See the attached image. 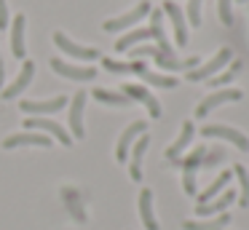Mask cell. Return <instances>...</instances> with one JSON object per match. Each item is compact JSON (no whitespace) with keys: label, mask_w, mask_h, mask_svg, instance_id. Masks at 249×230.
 <instances>
[{"label":"cell","mask_w":249,"mask_h":230,"mask_svg":"<svg viewBox=\"0 0 249 230\" xmlns=\"http://www.w3.org/2000/svg\"><path fill=\"white\" fill-rule=\"evenodd\" d=\"M233 62V51L231 48H220V51L214 53V56L209 59L206 64H201V67H196V70H190L185 78L190 80V83H198V80H209V78H214V72H220L225 64H231Z\"/></svg>","instance_id":"obj_1"},{"label":"cell","mask_w":249,"mask_h":230,"mask_svg":"<svg viewBox=\"0 0 249 230\" xmlns=\"http://www.w3.org/2000/svg\"><path fill=\"white\" fill-rule=\"evenodd\" d=\"M54 43L67 53V56L81 59V62H91V59H99V56H102L97 48H91V46H78V43H72L70 37L65 35V32H54Z\"/></svg>","instance_id":"obj_2"},{"label":"cell","mask_w":249,"mask_h":230,"mask_svg":"<svg viewBox=\"0 0 249 230\" xmlns=\"http://www.w3.org/2000/svg\"><path fill=\"white\" fill-rule=\"evenodd\" d=\"M150 14V3L147 0H142L140 5H134V8L129 11V14H124V16H115V19H107L102 24V30L105 32H115V30H126V27H131V24H137L140 19H145V16Z\"/></svg>","instance_id":"obj_3"},{"label":"cell","mask_w":249,"mask_h":230,"mask_svg":"<svg viewBox=\"0 0 249 230\" xmlns=\"http://www.w3.org/2000/svg\"><path fill=\"white\" fill-rule=\"evenodd\" d=\"M241 91L238 88H222V91H217V94H209L206 99H201V105L196 107V118H206L214 107H220V105H225V102H238L241 99Z\"/></svg>","instance_id":"obj_4"},{"label":"cell","mask_w":249,"mask_h":230,"mask_svg":"<svg viewBox=\"0 0 249 230\" xmlns=\"http://www.w3.org/2000/svg\"><path fill=\"white\" fill-rule=\"evenodd\" d=\"M121 94H126L131 102H142V105L150 110V118H161V105H158V99L150 94V91L145 88V86H137V83H126L124 88H121Z\"/></svg>","instance_id":"obj_5"},{"label":"cell","mask_w":249,"mask_h":230,"mask_svg":"<svg viewBox=\"0 0 249 230\" xmlns=\"http://www.w3.org/2000/svg\"><path fill=\"white\" fill-rule=\"evenodd\" d=\"M201 134H204V137H217V139H225V142L236 144L238 150H244V153L249 150V139L244 137V134L238 131V128H231V126H214V123H212V126H204V128H201Z\"/></svg>","instance_id":"obj_6"},{"label":"cell","mask_w":249,"mask_h":230,"mask_svg":"<svg viewBox=\"0 0 249 230\" xmlns=\"http://www.w3.org/2000/svg\"><path fill=\"white\" fill-rule=\"evenodd\" d=\"M83 110H86V91H75V96L70 99V128H72V137H75V139L86 137Z\"/></svg>","instance_id":"obj_7"},{"label":"cell","mask_w":249,"mask_h":230,"mask_svg":"<svg viewBox=\"0 0 249 230\" xmlns=\"http://www.w3.org/2000/svg\"><path fill=\"white\" fill-rule=\"evenodd\" d=\"M51 70L62 78L70 80H94L97 78V70L94 67H78V64H67L65 59H51Z\"/></svg>","instance_id":"obj_8"},{"label":"cell","mask_w":249,"mask_h":230,"mask_svg":"<svg viewBox=\"0 0 249 230\" xmlns=\"http://www.w3.org/2000/svg\"><path fill=\"white\" fill-rule=\"evenodd\" d=\"M129 64H131V72L140 75V78L145 80V83H150V86H158V88H174V86H177V80L169 78V75L150 72V67H147L145 62H140V59H134V62H129Z\"/></svg>","instance_id":"obj_9"},{"label":"cell","mask_w":249,"mask_h":230,"mask_svg":"<svg viewBox=\"0 0 249 230\" xmlns=\"http://www.w3.org/2000/svg\"><path fill=\"white\" fill-rule=\"evenodd\" d=\"M6 150H14V147H43L49 150L51 147V139L46 134H33V131H24V134H14L3 142Z\"/></svg>","instance_id":"obj_10"},{"label":"cell","mask_w":249,"mask_h":230,"mask_svg":"<svg viewBox=\"0 0 249 230\" xmlns=\"http://www.w3.org/2000/svg\"><path fill=\"white\" fill-rule=\"evenodd\" d=\"M22 112L27 115H49V112H56L62 107H67V96H54V99H46V102H33V99H22Z\"/></svg>","instance_id":"obj_11"},{"label":"cell","mask_w":249,"mask_h":230,"mask_svg":"<svg viewBox=\"0 0 249 230\" xmlns=\"http://www.w3.org/2000/svg\"><path fill=\"white\" fill-rule=\"evenodd\" d=\"M145 128H147L145 121H134L124 134H121L118 147H115V158H118V163H126V158H129V144L134 142L137 137H142V134H145Z\"/></svg>","instance_id":"obj_12"},{"label":"cell","mask_w":249,"mask_h":230,"mask_svg":"<svg viewBox=\"0 0 249 230\" xmlns=\"http://www.w3.org/2000/svg\"><path fill=\"white\" fill-rule=\"evenodd\" d=\"M163 14L172 19L177 46H188V27H185V16H182V11H179V5L172 3V0H166V3H163Z\"/></svg>","instance_id":"obj_13"},{"label":"cell","mask_w":249,"mask_h":230,"mask_svg":"<svg viewBox=\"0 0 249 230\" xmlns=\"http://www.w3.org/2000/svg\"><path fill=\"white\" fill-rule=\"evenodd\" d=\"M193 131H196L193 121H185L179 137L174 139V144H169V147H166V160H172V163H179V160H182L179 155H182V150L188 147L190 142H193Z\"/></svg>","instance_id":"obj_14"},{"label":"cell","mask_w":249,"mask_h":230,"mask_svg":"<svg viewBox=\"0 0 249 230\" xmlns=\"http://www.w3.org/2000/svg\"><path fill=\"white\" fill-rule=\"evenodd\" d=\"M153 59L161 70H172V72H179V70H196L198 67V56H188V59H177V56H166L156 48L153 51Z\"/></svg>","instance_id":"obj_15"},{"label":"cell","mask_w":249,"mask_h":230,"mask_svg":"<svg viewBox=\"0 0 249 230\" xmlns=\"http://www.w3.org/2000/svg\"><path fill=\"white\" fill-rule=\"evenodd\" d=\"M150 37H156L158 51L166 53V56H174L172 43H169L166 32H163V11H150Z\"/></svg>","instance_id":"obj_16"},{"label":"cell","mask_w":249,"mask_h":230,"mask_svg":"<svg viewBox=\"0 0 249 230\" xmlns=\"http://www.w3.org/2000/svg\"><path fill=\"white\" fill-rule=\"evenodd\" d=\"M27 128H40V131H46V134H51V137H56L62 144H72V137L65 131V128L59 126V123H54V121H49V118H27V123H24Z\"/></svg>","instance_id":"obj_17"},{"label":"cell","mask_w":249,"mask_h":230,"mask_svg":"<svg viewBox=\"0 0 249 230\" xmlns=\"http://www.w3.org/2000/svg\"><path fill=\"white\" fill-rule=\"evenodd\" d=\"M33 75H35V64H33V62H24V64H22V72L17 75V80H14V83L8 86L6 91H3V99H17V96L30 86Z\"/></svg>","instance_id":"obj_18"},{"label":"cell","mask_w":249,"mask_h":230,"mask_svg":"<svg viewBox=\"0 0 249 230\" xmlns=\"http://www.w3.org/2000/svg\"><path fill=\"white\" fill-rule=\"evenodd\" d=\"M233 201H236V193H233V190H225L222 195H217L214 201L198 203V206H196V214H201V217H209V214H222Z\"/></svg>","instance_id":"obj_19"},{"label":"cell","mask_w":249,"mask_h":230,"mask_svg":"<svg viewBox=\"0 0 249 230\" xmlns=\"http://www.w3.org/2000/svg\"><path fill=\"white\" fill-rule=\"evenodd\" d=\"M147 147H150V137H147V134H142V137L137 139V144L131 147V169H129V174H131L134 182L142 179V158H145Z\"/></svg>","instance_id":"obj_20"},{"label":"cell","mask_w":249,"mask_h":230,"mask_svg":"<svg viewBox=\"0 0 249 230\" xmlns=\"http://www.w3.org/2000/svg\"><path fill=\"white\" fill-rule=\"evenodd\" d=\"M140 217H142V225L147 230H161L156 222V214H153V190L150 187L140 190Z\"/></svg>","instance_id":"obj_21"},{"label":"cell","mask_w":249,"mask_h":230,"mask_svg":"<svg viewBox=\"0 0 249 230\" xmlns=\"http://www.w3.org/2000/svg\"><path fill=\"white\" fill-rule=\"evenodd\" d=\"M24 24H27L24 14H19L11 24V51L17 59H24V53H27V48H24Z\"/></svg>","instance_id":"obj_22"},{"label":"cell","mask_w":249,"mask_h":230,"mask_svg":"<svg viewBox=\"0 0 249 230\" xmlns=\"http://www.w3.org/2000/svg\"><path fill=\"white\" fill-rule=\"evenodd\" d=\"M62 201L67 203V209H70V214L75 217V222H86V209H83L81 193H78L75 187H62Z\"/></svg>","instance_id":"obj_23"},{"label":"cell","mask_w":249,"mask_h":230,"mask_svg":"<svg viewBox=\"0 0 249 230\" xmlns=\"http://www.w3.org/2000/svg\"><path fill=\"white\" fill-rule=\"evenodd\" d=\"M231 222V214H217L214 219H201V222H196V219H185L182 228L185 230H222L225 225Z\"/></svg>","instance_id":"obj_24"},{"label":"cell","mask_w":249,"mask_h":230,"mask_svg":"<svg viewBox=\"0 0 249 230\" xmlns=\"http://www.w3.org/2000/svg\"><path fill=\"white\" fill-rule=\"evenodd\" d=\"M231 179H233V171H222V174L217 177V179L212 182V185L206 187L204 193H198V203H209V201H214V198L220 195V190H222V187H225Z\"/></svg>","instance_id":"obj_25"},{"label":"cell","mask_w":249,"mask_h":230,"mask_svg":"<svg viewBox=\"0 0 249 230\" xmlns=\"http://www.w3.org/2000/svg\"><path fill=\"white\" fill-rule=\"evenodd\" d=\"M94 99L113 107H131V99L126 94H115V91H107V88H94Z\"/></svg>","instance_id":"obj_26"},{"label":"cell","mask_w":249,"mask_h":230,"mask_svg":"<svg viewBox=\"0 0 249 230\" xmlns=\"http://www.w3.org/2000/svg\"><path fill=\"white\" fill-rule=\"evenodd\" d=\"M147 37H150V27H147V30H131L129 35H124L115 43V51H129L134 43H142V40H147Z\"/></svg>","instance_id":"obj_27"},{"label":"cell","mask_w":249,"mask_h":230,"mask_svg":"<svg viewBox=\"0 0 249 230\" xmlns=\"http://www.w3.org/2000/svg\"><path fill=\"white\" fill-rule=\"evenodd\" d=\"M236 179H238V187H241V198H238V203H241V206H249V174H247V169H244V166H236Z\"/></svg>","instance_id":"obj_28"},{"label":"cell","mask_w":249,"mask_h":230,"mask_svg":"<svg viewBox=\"0 0 249 230\" xmlns=\"http://www.w3.org/2000/svg\"><path fill=\"white\" fill-rule=\"evenodd\" d=\"M241 72V62H231V67L225 70V72H220V75H214V78H209V83L212 86H225V83H231L233 78H236V75Z\"/></svg>","instance_id":"obj_29"},{"label":"cell","mask_w":249,"mask_h":230,"mask_svg":"<svg viewBox=\"0 0 249 230\" xmlns=\"http://www.w3.org/2000/svg\"><path fill=\"white\" fill-rule=\"evenodd\" d=\"M204 155H206V147L204 144H198V147L193 150V153L188 155L185 160H179V166H182V171H196L201 166V160H204Z\"/></svg>","instance_id":"obj_30"},{"label":"cell","mask_w":249,"mask_h":230,"mask_svg":"<svg viewBox=\"0 0 249 230\" xmlns=\"http://www.w3.org/2000/svg\"><path fill=\"white\" fill-rule=\"evenodd\" d=\"M233 0H217V14H220V21L231 27L233 24V11H231Z\"/></svg>","instance_id":"obj_31"},{"label":"cell","mask_w":249,"mask_h":230,"mask_svg":"<svg viewBox=\"0 0 249 230\" xmlns=\"http://www.w3.org/2000/svg\"><path fill=\"white\" fill-rule=\"evenodd\" d=\"M102 67L107 70V72H131V64L129 62H115V59H102Z\"/></svg>","instance_id":"obj_32"},{"label":"cell","mask_w":249,"mask_h":230,"mask_svg":"<svg viewBox=\"0 0 249 230\" xmlns=\"http://www.w3.org/2000/svg\"><path fill=\"white\" fill-rule=\"evenodd\" d=\"M201 3H204V0H188V19L193 27L201 24Z\"/></svg>","instance_id":"obj_33"},{"label":"cell","mask_w":249,"mask_h":230,"mask_svg":"<svg viewBox=\"0 0 249 230\" xmlns=\"http://www.w3.org/2000/svg\"><path fill=\"white\" fill-rule=\"evenodd\" d=\"M222 158H225V153H222V150H206V155H204V160H201V166H204V169H209V166L220 163Z\"/></svg>","instance_id":"obj_34"},{"label":"cell","mask_w":249,"mask_h":230,"mask_svg":"<svg viewBox=\"0 0 249 230\" xmlns=\"http://www.w3.org/2000/svg\"><path fill=\"white\" fill-rule=\"evenodd\" d=\"M8 27V5H6V0H0V32Z\"/></svg>","instance_id":"obj_35"},{"label":"cell","mask_w":249,"mask_h":230,"mask_svg":"<svg viewBox=\"0 0 249 230\" xmlns=\"http://www.w3.org/2000/svg\"><path fill=\"white\" fill-rule=\"evenodd\" d=\"M153 51H156L153 46H142V48H134V51H129V53L134 59H140V56H153Z\"/></svg>","instance_id":"obj_36"},{"label":"cell","mask_w":249,"mask_h":230,"mask_svg":"<svg viewBox=\"0 0 249 230\" xmlns=\"http://www.w3.org/2000/svg\"><path fill=\"white\" fill-rule=\"evenodd\" d=\"M3 78H6V70H3V59H0V83H3Z\"/></svg>","instance_id":"obj_37"},{"label":"cell","mask_w":249,"mask_h":230,"mask_svg":"<svg viewBox=\"0 0 249 230\" xmlns=\"http://www.w3.org/2000/svg\"><path fill=\"white\" fill-rule=\"evenodd\" d=\"M238 3H247V0H238Z\"/></svg>","instance_id":"obj_38"}]
</instances>
